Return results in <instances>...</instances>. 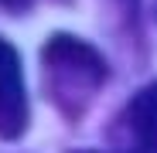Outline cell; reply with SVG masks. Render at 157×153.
<instances>
[{"label":"cell","instance_id":"cell-1","mask_svg":"<svg viewBox=\"0 0 157 153\" xmlns=\"http://www.w3.org/2000/svg\"><path fill=\"white\" fill-rule=\"evenodd\" d=\"M41 68H44V85L55 109L68 119H78L89 109V102L96 99L109 71L99 51L75 34L51 38L41 51Z\"/></svg>","mask_w":157,"mask_h":153},{"label":"cell","instance_id":"cell-2","mask_svg":"<svg viewBox=\"0 0 157 153\" xmlns=\"http://www.w3.org/2000/svg\"><path fill=\"white\" fill-rule=\"evenodd\" d=\"M113 153H157V85H147L109 126Z\"/></svg>","mask_w":157,"mask_h":153},{"label":"cell","instance_id":"cell-3","mask_svg":"<svg viewBox=\"0 0 157 153\" xmlns=\"http://www.w3.org/2000/svg\"><path fill=\"white\" fill-rule=\"evenodd\" d=\"M28 89L17 48L0 38V140H21L28 129Z\"/></svg>","mask_w":157,"mask_h":153},{"label":"cell","instance_id":"cell-4","mask_svg":"<svg viewBox=\"0 0 157 153\" xmlns=\"http://www.w3.org/2000/svg\"><path fill=\"white\" fill-rule=\"evenodd\" d=\"M0 4H4V7H21L24 0H0Z\"/></svg>","mask_w":157,"mask_h":153}]
</instances>
